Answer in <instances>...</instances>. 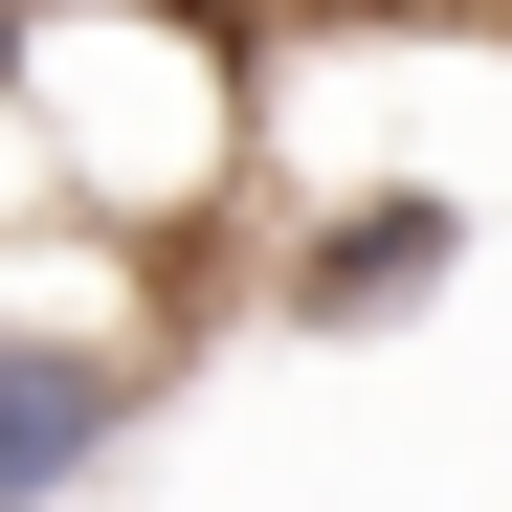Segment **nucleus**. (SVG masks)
I'll return each instance as SVG.
<instances>
[{
  "label": "nucleus",
  "mask_w": 512,
  "mask_h": 512,
  "mask_svg": "<svg viewBox=\"0 0 512 512\" xmlns=\"http://www.w3.org/2000/svg\"><path fill=\"white\" fill-rule=\"evenodd\" d=\"M446 268H468V201L379 179V201H312V223L268 245V312H290V334H401Z\"/></svg>",
  "instance_id": "2"
},
{
  "label": "nucleus",
  "mask_w": 512,
  "mask_h": 512,
  "mask_svg": "<svg viewBox=\"0 0 512 512\" xmlns=\"http://www.w3.org/2000/svg\"><path fill=\"white\" fill-rule=\"evenodd\" d=\"M156 379H179V334H67V312H0V512H67L134 423Z\"/></svg>",
  "instance_id": "1"
}]
</instances>
